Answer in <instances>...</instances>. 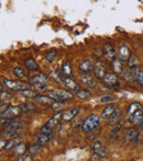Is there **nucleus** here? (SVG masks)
<instances>
[{
	"label": "nucleus",
	"instance_id": "nucleus-46",
	"mask_svg": "<svg viewBox=\"0 0 143 161\" xmlns=\"http://www.w3.org/2000/svg\"><path fill=\"white\" fill-rule=\"evenodd\" d=\"M140 128H141V129H143V121L140 123Z\"/></svg>",
	"mask_w": 143,
	"mask_h": 161
},
{
	"label": "nucleus",
	"instance_id": "nucleus-10",
	"mask_svg": "<svg viewBox=\"0 0 143 161\" xmlns=\"http://www.w3.org/2000/svg\"><path fill=\"white\" fill-rule=\"evenodd\" d=\"M79 112V109L78 107H72L69 110H66L65 112H63V115H62V120L63 122H71L73 118L76 117V115Z\"/></svg>",
	"mask_w": 143,
	"mask_h": 161
},
{
	"label": "nucleus",
	"instance_id": "nucleus-30",
	"mask_svg": "<svg viewBox=\"0 0 143 161\" xmlns=\"http://www.w3.org/2000/svg\"><path fill=\"white\" fill-rule=\"evenodd\" d=\"M143 121V113L140 111H138L133 114V117H132V124L134 125H140V123Z\"/></svg>",
	"mask_w": 143,
	"mask_h": 161
},
{
	"label": "nucleus",
	"instance_id": "nucleus-12",
	"mask_svg": "<svg viewBox=\"0 0 143 161\" xmlns=\"http://www.w3.org/2000/svg\"><path fill=\"white\" fill-rule=\"evenodd\" d=\"M131 56V52H130V48L126 45H121L119 47V51H118V57L120 60L122 61H128V59L130 58Z\"/></svg>",
	"mask_w": 143,
	"mask_h": 161
},
{
	"label": "nucleus",
	"instance_id": "nucleus-38",
	"mask_svg": "<svg viewBox=\"0 0 143 161\" xmlns=\"http://www.w3.org/2000/svg\"><path fill=\"white\" fill-rule=\"evenodd\" d=\"M40 131H41V134L49 135V136H51V135H52V127H50L47 124H45V125L42 126Z\"/></svg>",
	"mask_w": 143,
	"mask_h": 161
},
{
	"label": "nucleus",
	"instance_id": "nucleus-29",
	"mask_svg": "<svg viewBox=\"0 0 143 161\" xmlns=\"http://www.w3.org/2000/svg\"><path fill=\"white\" fill-rule=\"evenodd\" d=\"M65 107H66V100H63V101H55L52 104V109L55 112H60Z\"/></svg>",
	"mask_w": 143,
	"mask_h": 161
},
{
	"label": "nucleus",
	"instance_id": "nucleus-43",
	"mask_svg": "<svg viewBox=\"0 0 143 161\" xmlns=\"http://www.w3.org/2000/svg\"><path fill=\"white\" fill-rule=\"evenodd\" d=\"M16 160L18 161H32L33 158H32V155H31V156H23L22 158H18Z\"/></svg>",
	"mask_w": 143,
	"mask_h": 161
},
{
	"label": "nucleus",
	"instance_id": "nucleus-28",
	"mask_svg": "<svg viewBox=\"0 0 143 161\" xmlns=\"http://www.w3.org/2000/svg\"><path fill=\"white\" fill-rule=\"evenodd\" d=\"M121 116V111L119 109H116L115 112L111 114V116L109 117V124L110 125H113V124H117L120 120Z\"/></svg>",
	"mask_w": 143,
	"mask_h": 161
},
{
	"label": "nucleus",
	"instance_id": "nucleus-8",
	"mask_svg": "<svg viewBox=\"0 0 143 161\" xmlns=\"http://www.w3.org/2000/svg\"><path fill=\"white\" fill-rule=\"evenodd\" d=\"M22 112V109L21 107H9L8 109L6 110L5 112L1 114V116H5L7 118H14L16 117L20 113Z\"/></svg>",
	"mask_w": 143,
	"mask_h": 161
},
{
	"label": "nucleus",
	"instance_id": "nucleus-18",
	"mask_svg": "<svg viewBox=\"0 0 143 161\" xmlns=\"http://www.w3.org/2000/svg\"><path fill=\"white\" fill-rule=\"evenodd\" d=\"M21 109H22V113L29 114V113H32L35 111L36 105H35V103H33V102H27V103L22 104Z\"/></svg>",
	"mask_w": 143,
	"mask_h": 161
},
{
	"label": "nucleus",
	"instance_id": "nucleus-24",
	"mask_svg": "<svg viewBox=\"0 0 143 161\" xmlns=\"http://www.w3.org/2000/svg\"><path fill=\"white\" fill-rule=\"evenodd\" d=\"M25 150H27V148H25V145L23 142H19V144L12 146V152L16 153V155H23Z\"/></svg>",
	"mask_w": 143,
	"mask_h": 161
},
{
	"label": "nucleus",
	"instance_id": "nucleus-20",
	"mask_svg": "<svg viewBox=\"0 0 143 161\" xmlns=\"http://www.w3.org/2000/svg\"><path fill=\"white\" fill-rule=\"evenodd\" d=\"M112 69L116 74H122L124 70V67L122 65V60L120 59L112 60Z\"/></svg>",
	"mask_w": 143,
	"mask_h": 161
},
{
	"label": "nucleus",
	"instance_id": "nucleus-13",
	"mask_svg": "<svg viewBox=\"0 0 143 161\" xmlns=\"http://www.w3.org/2000/svg\"><path fill=\"white\" fill-rule=\"evenodd\" d=\"M63 82H64V86L66 87V89H68V90H71V91L77 92V91L80 89L78 82L75 81V80L72 79V78H69V77H66L65 79L63 80Z\"/></svg>",
	"mask_w": 143,
	"mask_h": 161
},
{
	"label": "nucleus",
	"instance_id": "nucleus-44",
	"mask_svg": "<svg viewBox=\"0 0 143 161\" xmlns=\"http://www.w3.org/2000/svg\"><path fill=\"white\" fill-rule=\"evenodd\" d=\"M101 159H102V157H100L99 155H97V153H94L89 160H90V161H100Z\"/></svg>",
	"mask_w": 143,
	"mask_h": 161
},
{
	"label": "nucleus",
	"instance_id": "nucleus-45",
	"mask_svg": "<svg viewBox=\"0 0 143 161\" xmlns=\"http://www.w3.org/2000/svg\"><path fill=\"white\" fill-rule=\"evenodd\" d=\"M7 140L6 139H1L0 140V150H3V149H6V146H7Z\"/></svg>",
	"mask_w": 143,
	"mask_h": 161
},
{
	"label": "nucleus",
	"instance_id": "nucleus-31",
	"mask_svg": "<svg viewBox=\"0 0 143 161\" xmlns=\"http://www.w3.org/2000/svg\"><path fill=\"white\" fill-rule=\"evenodd\" d=\"M22 96H25V98H30V99H36L38 98V93L35 91H32L31 89H24V90L20 91Z\"/></svg>",
	"mask_w": 143,
	"mask_h": 161
},
{
	"label": "nucleus",
	"instance_id": "nucleus-35",
	"mask_svg": "<svg viewBox=\"0 0 143 161\" xmlns=\"http://www.w3.org/2000/svg\"><path fill=\"white\" fill-rule=\"evenodd\" d=\"M42 145L40 144V142H36V144H33V145H31L30 147L28 148V150H29V152L31 153V155H34V153L38 152L40 151V149H41Z\"/></svg>",
	"mask_w": 143,
	"mask_h": 161
},
{
	"label": "nucleus",
	"instance_id": "nucleus-37",
	"mask_svg": "<svg viewBox=\"0 0 143 161\" xmlns=\"http://www.w3.org/2000/svg\"><path fill=\"white\" fill-rule=\"evenodd\" d=\"M50 142V136L49 135H45V134H41L40 136L38 137V142H40L42 146L47 144Z\"/></svg>",
	"mask_w": 143,
	"mask_h": 161
},
{
	"label": "nucleus",
	"instance_id": "nucleus-34",
	"mask_svg": "<svg viewBox=\"0 0 143 161\" xmlns=\"http://www.w3.org/2000/svg\"><path fill=\"white\" fill-rule=\"evenodd\" d=\"M50 78H53L54 81L58 82V83L62 82V77H61L60 71H58L57 69H54V70H52L51 72H50Z\"/></svg>",
	"mask_w": 143,
	"mask_h": 161
},
{
	"label": "nucleus",
	"instance_id": "nucleus-41",
	"mask_svg": "<svg viewBox=\"0 0 143 161\" xmlns=\"http://www.w3.org/2000/svg\"><path fill=\"white\" fill-rule=\"evenodd\" d=\"M115 101V98L113 96H105L100 99V102L101 103H110V102H113Z\"/></svg>",
	"mask_w": 143,
	"mask_h": 161
},
{
	"label": "nucleus",
	"instance_id": "nucleus-7",
	"mask_svg": "<svg viewBox=\"0 0 143 161\" xmlns=\"http://www.w3.org/2000/svg\"><path fill=\"white\" fill-rule=\"evenodd\" d=\"M95 78H96V77H95ZM95 78L89 76L88 74H82L78 76V80H79L80 83L88 88H90V89H94V88L97 86V81Z\"/></svg>",
	"mask_w": 143,
	"mask_h": 161
},
{
	"label": "nucleus",
	"instance_id": "nucleus-11",
	"mask_svg": "<svg viewBox=\"0 0 143 161\" xmlns=\"http://www.w3.org/2000/svg\"><path fill=\"white\" fill-rule=\"evenodd\" d=\"M94 68H95V65L91 63L90 60H82L78 66V69L82 74H89L94 70Z\"/></svg>",
	"mask_w": 143,
	"mask_h": 161
},
{
	"label": "nucleus",
	"instance_id": "nucleus-16",
	"mask_svg": "<svg viewBox=\"0 0 143 161\" xmlns=\"http://www.w3.org/2000/svg\"><path fill=\"white\" fill-rule=\"evenodd\" d=\"M138 134H139V131H137V129H134V128L128 129V131H127L126 133H124V135H123L124 142H132V140H134Z\"/></svg>",
	"mask_w": 143,
	"mask_h": 161
},
{
	"label": "nucleus",
	"instance_id": "nucleus-3",
	"mask_svg": "<svg viewBox=\"0 0 143 161\" xmlns=\"http://www.w3.org/2000/svg\"><path fill=\"white\" fill-rule=\"evenodd\" d=\"M3 85L10 91H21L24 89H30L31 85L24 81H16V80H11L6 78L3 79Z\"/></svg>",
	"mask_w": 143,
	"mask_h": 161
},
{
	"label": "nucleus",
	"instance_id": "nucleus-19",
	"mask_svg": "<svg viewBox=\"0 0 143 161\" xmlns=\"http://www.w3.org/2000/svg\"><path fill=\"white\" fill-rule=\"evenodd\" d=\"M75 96L79 100H87V99H89L91 96V92L89 90H87V89H79Z\"/></svg>",
	"mask_w": 143,
	"mask_h": 161
},
{
	"label": "nucleus",
	"instance_id": "nucleus-9",
	"mask_svg": "<svg viewBox=\"0 0 143 161\" xmlns=\"http://www.w3.org/2000/svg\"><path fill=\"white\" fill-rule=\"evenodd\" d=\"M94 75H95V77H96L97 79H100V80L104 79V77L107 75V69H106L104 64L98 61V63L95 65V68H94Z\"/></svg>",
	"mask_w": 143,
	"mask_h": 161
},
{
	"label": "nucleus",
	"instance_id": "nucleus-4",
	"mask_svg": "<svg viewBox=\"0 0 143 161\" xmlns=\"http://www.w3.org/2000/svg\"><path fill=\"white\" fill-rule=\"evenodd\" d=\"M47 96L54 99L55 101H63V100H71L74 98L73 93L68 89H58V90H51L47 92Z\"/></svg>",
	"mask_w": 143,
	"mask_h": 161
},
{
	"label": "nucleus",
	"instance_id": "nucleus-23",
	"mask_svg": "<svg viewBox=\"0 0 143 161\" xmlns=\"http://www.w3.org/2000/svg\"><path fill=\"white\" fill-rule=\"evenodd\" d=\"M62 115H63V113L61 112V111L60 112H57V113H55L54 116H52V117L50 118V121L47 122L46 124L50 126V127H52V128L53 127H55V126L58 124V121H60V118L62 117Z\"/></svg>",
	"mask_w": 143,
	"mask_h": 161
},
{
	"label": "nucleus",
	"instance_id": "nucleus-15",
	"mask_svg": "<svg viewBox=\"0 0 143 161\" xmlns=\"http://www.w3.org/2000/svg\"><path fill=\"white\" fill-rule=\"evenodd\" d=\"M93 151H94V153H97V155H99L100 157H102V158H105V157H106V153H107L106 148L104 147V145H102L101 142H94Z\"/></svg>",
	"mask_w": 143,
	"mask_h": 161
},
{
	"label": "nucleus",
	"instance_id": "nucleus-2",
	"mask_svg": "<svg viewBox=\"0 0 143 161\" xmlns=\"http://www.w3.org/2000/svg\"><path fill=\"white\" fill-rule=\"evenodd\" d=\"M99 124H100V117L97 114H90L84 120L82 124V129L88 133V131H91L93 129L98 127Z\"/></svg>",
	"mask_w": 143,
	"mask_h": 161
},
{
	"label": "nucleus",
	"instance_id": "nucleus-14",
	"mask_svg": "<svg viewBox=\"0 0 143 161\" xmlns=\"http://www.w3.org/2000/svg\"><path fill=\"white\" fill-rule=\"evenodd\" d=\"M102 53H104V56L107 58V59L111 60V61L116 59L115 49H113V47L111 46V45H109V44H105L104 47H102Z\"/></svg>",
	"mask_w": 143,
	"mask_h": 161
},
{
	"label": "nucleus",
	"instance_id": "nucleus-21",
	"mask_svg": "<svg viewBox=\"0 0 143 161\" xmlns=\"http://www.w3.org/2000/svg\"><path fill=\"white\" fill-rule=\"evenodd\" d=\"M36 100H38V103L43 104V105H52V104L55 102L54 99H52L51 96H38Z\"/></svg>",
	"mask_w": 143,
	"mask_h": 161
},
{
	"label": "nucleus",
	"instance_id": "nucleus-26",
	"mask_svg": "<svg viewBox=\"0 0 143 161\" xmlns=\"http://www.w3.org/2000/svg\"><path fill=\"white\" fill-rule=\"evenodd\" d=\"M61 72L66 77H69L73 75V69H72V66L69 63L65 61V63L62 65V68H61Z\"/></svg>",
	"mask_w": 143,
	"mask_h": 161
},
{
	"label": "nucleus",
	"instance_id": "nucleus-33",
	"mask_svg": "<svg viewBox=\"0 0 143 161\" xmlns=\"http://www.w3.org/2000/svg\"><path fill=\"white\" fill-rule=\"evenodd\" d=\"M12 72H13L14 76L18 77V78H24V77L27 76V71H25V69L21 68V67H16V68H13Z\"/></svg>",
	"mask_w": 143,
	"mask_h": 161
},
{
	"label": "nucleus",
	"instance_id": "nucleus-32",
	"mask_svg": "<svg viewBox=\"0 0 143 161\" xmlns=\"http://www.w3.org/2000/svg\"><path fill=\"white\" fill-rule=\"evenodd\" d=\"M122 75H123V78L127 82H132L134 80V76H133V72L131 71V69H129V68L124 69Z\"/></svg>",
	"mask_w": 143,
	"mask_h": 161
},
{
	"label": "nucleus",
	"instance_id": "nucleus-36",
	"mask_svg": "<svg viewBox=\"0 0 143 161\" xmlns=\"http://www.w3.org/2000/svg\"><path fill=\"white\" fill-rule=\"evenodd\" d=\"M138 65H139V59L135 56H130V58L128 59V66L130 68H137Z\"/></svg>",
	"mask_w": 143,
	"mask_h": 161
},
{
	"label": "nucleus",
	"instance_id": "nucleus-1",
	"mask_svg": "<svg viewBox=\"0 0 143 161\" xmlns=\"http://www.w3.org/2000/svg\"><path fill=\"white\" fill-rule=\"evenodd\" d=\"M31 79V83L33 85V87L35 88L38 91H45L49 87L50 83V78L46 75L43 74H38L34 75L30 78Z\"/></svg>",
	"mask_w": 143,
	"mask_h": 161
},
{
	"label": "nucleus",
	"instance_id": "nucleus-6",
	"mask_svg": "<svg viewBox=\"0 0 143 161\" xmlns=\"http://www.w3.org/2000/svg\"><path fill=\"white\" fill-rule=\"evenodd\" d=\"M105 86H107L108 88H117L120 86L119 82V78L116 74H107L102 79Z\"/></svg>",
	"mask_w": 143,
	"mask_h": 161
},
{
	"label": "nucleus",
	"instance_id": "nucleus-17",
	"mask_svg": "<svg viewBox=\"0 0 143 161\" xmlns=\"http://www.w3.org/2000/svg\"><path fill=\"white\" fill-rule=\"evenodd\" d=\"M115 110H116V107L113 104H110V103L107 104V107H105L104 111H102V113H101V117L105 118V120H109L111 114L115 112Z\"/></svg>",
	"mask_w": 143,
	"mask_h": 161
},
{
	"label": "nucleus",
	"instance_id": "nucleus-39",
	"mask_svg": "<svg viewBox=\"0 0 143 161\" xmlns=\"http://www.w3.org/2000/svg\"><path fill=\"white\" fill-rule=\"evenodd\" d=\"M55 56H56V52L53 49V51H51V52L47 53V55L45 56V60L49 61V63H51V61H53V59H54Z\"/></svg>",
	"mask_w": 143,
	"mask_h": 161
},
{
	"label": "nucleus",
	"instance_id": "nucleus-42",
	"mask_svg": "<svg viewBox=\"0 0 143 161\" xmlns=\"http://www.w3.org/2000/svg\"><path fill=\"white\" fill-rule=\"evenodd\" d=\"M8 107H9V104L3 103V101H1V104H0V112H1V114H2V113L5 112Z\"/></svg>",
	"mask_w": 143,
	"mask_h": 161
},
{
	"label": "nucleus",
	"instance_id": "nucleus-25",
	"mask_svg": "<svg viewBox=\"0 0 143 161\" xmlns=\"http://www.w3.org/2000/svg\"><path fill=\"white\" fill-rule=\"evenodd\" d=\"M141 107H142V105H141L139 102H134V103H131L129 105V107L127 109V114L128 115H132L134 114L135 112H138V111H140Z\"/></svg>",
	"mask_w": 143,
	"mask_h": 161
},
{
	"label": "nucleus",
	"instance_id": "nucleus-22",
	"mask_svg": "<svg viewBox=\"0 0 143 161\" xmlns=\"http://www.w3.org/2000/svg\"><path fill=\"white\" fill-rule=\"evenodd\" d=\"M133 76H134V80L137 81L138 85H140L143 87V70L140 68H135L133 71Z\"/></svg>",
	"mask_w": 143,
	"mask_h": 161
},
{
	"label": "nucleus",
	"instance_id": "nucleus-40",
	"mask_svg": "<svg viewBox=\"0 0 143 161\" xmlns=\"http://www.w3.org/2000/svg\"><path fill=\"white\" fill-rule=\"evenodd\" d=\"M121 127H122V125H121V124H119V123L116 124L115 128H113L112 131H110V137H115L116 135H117V134L119 133V131L121 129Z\"/></svg>",
	"mask_w": 143,
	"mask_h": 161
},
{
	"label": "nucleus",
	"instance_id": "nucleus-27",
	"mask_svg": "<svg viewBox=\"0 0 143 161\" xmlns=\"http://www.w3.org/2000/svg\"><path fill=\"white\" fill-rule=\"evenodd\" d=\"M24 66L28 69H30V70H34V71L38 70V65L35 63V60L33 59V58H28V59H25Z\"/></svg>",
	"mask_w": 143,
	"mask_h": 161
},
{
	"label": "nucleus",
	"instance_id": "nucleus-5",
	"mask_svg": "<svg viewBox=\"0 0 143 161\" xmlns=\"http://www.w3.org/2000/svg\"><path fill=\"white\" fill-rule=\"evenodd\" d=\"M22 127H23V124L21 121H11L10 123L6 125L5 129L2 131V135L5 137H12Z\"/></svg>",
	"mask_w": 143,
	"mask_h": 161
}]
</instances>
